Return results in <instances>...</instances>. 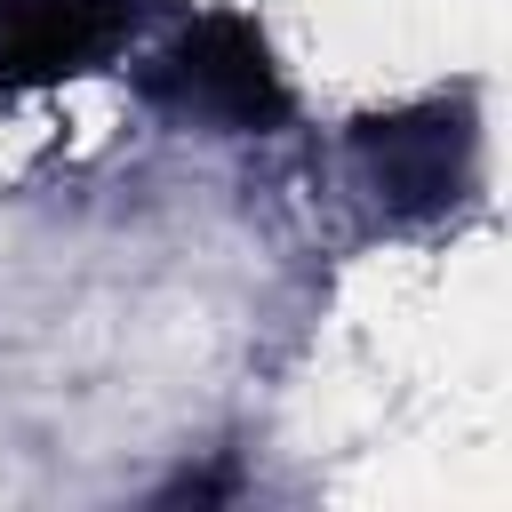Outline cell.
Masks as SVG:
<instances>
[{"label":"cell","mask_w":512,"mask_h":512,"mask_svg":"<svg viewBox=\"0 0 512 512\" xmlns=\"http://www.w3.org/2000/svg\"><path fill=\"white\" fill-rule=\"evenodd\" d=\"M152 96H160L168 112L208 120V128H232V136L272 128V120L288 112V88H280L264 40H256L248 24H232V16H208V24L176 32V40L160 48V64H152Z\"/></svg>","instance_id":"cell-1"},{"label":"cell","mask_w":512,"mask_h":512,"mask_svg":"<svg viewBox=\"0 0 512 512\" xmlns=\"http://www.w3.org/2000/svg\"><path fill=\"white\" fill-rule=\"evenodd\" d=\"M136 24V0H0V96L96 72Z\"/></svg>","instance_id":"cell-2"},{"label":"cell","mask_w":512,"mask_h":512,"mask_svg":"<svg viewBox=\"0 0 512 512\" xmlns=\"http://www.w3.org/2000/svg\"><path fill=\"white\" fill-rule=\"evenodd\" d=\"M360 144L376 152V184H384L392 200H408V208H440V200H456V152H464V128H440V112H432V120H376Z\"/></svg>","instance_id":"cell-3"}]
</instances>
